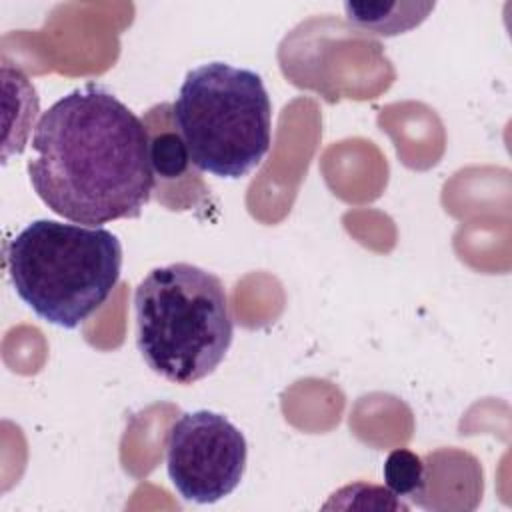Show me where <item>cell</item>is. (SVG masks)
I'll list each match as a JSON object with an SVG mask.
<instances>
[{"mask_svg": "<svg viewBox=\"0 0 512 512\" xmlns=\"http://www.w3.org/2000/svg\"><path fill=\"white\" fill-rule=\"evenodd\" d=\"M28 178L58 216L98 226L138 218L156 176L144 122L112 92L86 84L56 100L38 120Z\"/></svg>", "mask_w": 512, "mask_h": 512, "instance_id": "6da1fadb", "label": "cell"}, {"mask_svg": "<svg viewBox=\"0 0 512 512\" xmlns=\"http://www.w3.org/2000/svg\"><path fill=\"white\" fill-rule=\"evenodd\" d=\"M8 278L42 320L72 330L112 294L122 270V244L102 226L34 220L4 246Z\"/></svg>", "mask_w": 512, "mask_h": 512, "instance_id": "7a4b0ae2", "label": "cell"}, {"mask_svg": "<svg viewBox=\"0 0 512 512\" xmlns=\"http://www.w3.org/2000/svg\"><path fill=\"white\" fill-rule=\"evenodd\" d=\"M134 320L148 368L182 386L212 374L234 336L224 284L188 262L158 266L140 280Z\"/></svg>", "mask_w": 512, "mask_h": 512, "instance_id": "3957f363", "label": "cell"}, {"mask_svg": "<svg viewBox=\"0 0 512 512\" xmlns=\"http://www.w3.org/2000/svg\"><path fill=\"white\" fill-rule=\"evenodd\" d=\"M172 118L190 164L218 178L250 174L272 144V102L262 76L226 62L186 74Z\"/></svg>", "mask_w": 512, "mask_h": 512, "instance_id": "277c9868", "label": "cell"}, {"mask_svg": "<svg viewBox=\"0 0 512 512\" xmlns=\"http://www.w3.org/2000/svg\"><path fill=\"white\" fill-rule=\"evenodd\" d=\"M244 434L222 414H180L166 438V470L178 494L196 504H214L232 494L246 470Z\"/></svg>", "mask_w": 512, "mask_h": 512, "instance_id": "5b68a950", "label": "cell"}, {"mask_svg": "<svg viewBox=\"0 0 512 512\" xmlns=\"http://www.w3.org/2000/svg\"><path fill=\"white\" fill-rule=\"evenodd\" d=\"M346 18L372 34L396 36L424 22L434 2H346Z\"/></svg>", "mask_w": 512, "mask_h": 512, "instance_id": "8992f818", "label": "cell"}, {"mask_svg": "<svg viewBox=\"0 0 512 512\" xmlns=\"http://www.w3.org/2000/svg\"><path fill=\"white\" fill-rule=\"evenodd\" d=\"M382 476L386 488L396 498L416 500V496H422L426 490V466L422 458L408 448H396L386 456Z\"/></svg>", "mask_w": 512, "mask_h": 512, "instance_id": "52a82bcc", "label": "cell"}, {"mask_svg": "<svg viewBox=\"0 0 512 512\" xmlns=\"http://www.w3.org/2000/svg\"><path fill=\"white\" fill-rule=\"evenodd\" d=\"M150 162L154 176L178 178L186 172L190 156L178 132H160L150 136Z\"/></svg>", "mask_w": 512, "mask_h": 512, "instance_id": "ba28073f", "label": "cell"}]
</instances>
